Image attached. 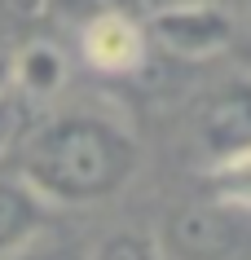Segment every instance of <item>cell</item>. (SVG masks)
<instances>
[{
  "mask_svg": "<svg viewBox=\"0 0 251 260\" xmlns=\"http://www.w3.org/2000/svg\"><path fill=\"white\" fill-rule=\"evenodd\" d=\"M242 71H251V49H247V67H242Z\"/></svg>",
  "mask_w": 251,
  "mask_h": 260,
  "instance_id": "obj_16",
  "label": "cell"
},
{
  "mask_svg": "<svg viewBox=\"0 0 251 260\" xmlns=\"http://www.w3.org/2000/svg\"><path fill=\"white\" fill-rule=\"evenodd\" d=\"M207 199L238 212H251V146L207 164Z\"/></svg>",
  "mask_w": 251,
  "mask_h": 260,
  "instance_id": "obj_8",
  "label": "cell"
},
{
  "mask_svg": "<svg viewBox=\"0 0 251 260\" xmlns=\"http://www.w3.org/2000/svg\"><path fill=\"white\" fill-rule=\"evenodd\" d=\"M167 5H190V0H146V14L150 9H167Z\"/></svg>",
  "mask_w": 251,
  "mask_h": 260,
  "instance_id": "obj_14",
  "label": "cell"
},
{
  "mask_svg": "<svg viewBox=\"0 0 251 260\" xmlns=\"http://www.w3.org/2000/svg\"><path fill=\"white\" fill-rule=\"evenodd\" d=\"M18 137H22V97L0 93V159L18 146Z\"/></svg>",
  "mask_w": 251,
  "mask_h": 260,
  "instance_id": "obj_12",
  "label": "cell"
},
{
  "mask_svg": "<svg viewBox=\"0 0 251 260\" xmlns=\"http://www.w3.org/2000/svg\"><path fill=\"white\" fill-rule=\"evenodd\" d=\"M88 260H163L159 238L141 225H124V230L101 234L97 243L88 247Z\"/></svg>",
  "mask_w": 251,
  "mask_h": 260,
  "instance_id": "obj_10",
  "label": "cell"
},
{
  "mask_svg": "<svg viewBox=\"0 0 251 260\" xmlns=\"http://www.w3.org/2000/svg\"><path fill=\"white\" fill-rule=\"evenodd\" d=\"M0 93H14V88H9V57L0 53Z\"/></svg>",
  "mask_w": 251,
  "mask_h": 260,
  "instance_id": "obj_13",
  "label": "cell"
},
{
  "mask_svg": "<svg viewBox=\"0 0 251 260\" xmlns=\"http://www.w3.org/2000/svg\"><path fill=\"white\" fill-rule=\"evenodd\" d=\"M9 260H88V251L75 247V243H66V238H49V234H44L40 243L22 247V251L9 256Z\"/></svg>",
  "mask_w": 251,
  "mask_h": 260,
  "instance_id": "obj_11",
  "label": "cell"
},
{
  "mask_svg": "<svg viewBox=\"0 0 251 260\" xmlns=\"http://www.w3.org/2000/svg\"><path fill=\"white\" fill-rule=\"evenodd\" d=\"M150 44L181 62H211L234 49L238 40V14L229 0H190V5H167L146 14Z\"/></svg>",
  "mask_w": 251,
  "mask_h": 260,
  "instance_id": "obj_3",
  "label": "cell"
},
{
  "mask_svg": "<svg viewBox=\"0 0 251 260\" xmlns=\"http://www.w3.org/2000/svg\"><path fill=\"white\" fill-rule=\"evenodd\" d=\"M53 225V207L18 177H0V260L18 256L22 247L40 243Z\"/></svg>",
  "mask_w": 251,
  "mask_h": 260,
  "instance_id": "obj_6",
  "label": "cell"
},
{
  "mask_svg": "<svg viewBox=\"0 0 251 260\" xmlns=\"http://www.w3.org/2000/svg\"><path fill=\"white\" fill-rule=\"evenodd\" d=\"M163 260H251V212L216 199L172 207L154 234Z\"/></svg>",
  "mask_w": 251,
  "mask_h": 260,
  "instance_id": "obj_2",
  "label": "cell"
},
{
  "mask_svg": "<svg viewBox=\"0 0 251 260\" xmlns=\"http://www.w3.org/2000/svg\"><path fill=\"white\" fill-rule=\"evenodd\" d=\"M242 5H247V22H251V0H242Z\"/></svg>",
  "mask_w": 251,
  "mask_h": 260,
  "instance_id": "obj_15",
  "label": "cell"
},
{
  "mask_svg": "<svg viewBox=\"0 0 251 260\" xmlns=\"http://www.w3.org/2000/svg\"><path fill=\"white\" fill-rule=\"evenodd\" d=\"M194 137L207 164L251 146V71H238L198 106Z\"/></svg>",
  "mask_w": 251,
  "mask_h": 260,
  "instance_id": "obj_5",
  "label": "cell"
},
{
  "mask_svg": "<svg viewBox=\"0 0 251 260\" xmlns=\"http://www.w3.org/2000/svg\"><path fill=\"white\" fill-rule=\"evenodd\" d=\"M141 141L119 115L70 106L18 137V177L53 207H97L128 190Z\"/></svg>",
  "mask_w": 251,
  "mask_h": 260,
  "instance_id": "obj_1",
  "label": "cell"
},
{
  "mask_svg": "<svg viewBox=\"0 0 251 260\" xmlns=\"http://www.w3.org/2000/svg\"><path fill=\"white\" fill-rule=\"evenodd\" d=\"M44 9H49V18L57 27L80 31L111 14H146V0H44Z\"/></svg>",
  "mask_w": 251,
  "mask_h": 260,
  "instance_id": "obj_9",
  "label": "cell"
},
{
  "mask_svg": "<svg viewBox=\"0 0 251 260\" xmlns=\"http://www.w3.org/2000/svg\"><path fill=\"white\" fill-rule=\"evenodd\" d=\"M75 36V49H80L84 67L106 75V80H132L150 67V27H146V14H111L97 18L88 27L70 31Z\"/></svg>",
  "mask_w": 251,
  "mask_h": 260,
  "instance_id": "obj_4",
  "label": "cell"
},
{
  "mask_svg": "<svg viewBox=\"0 0 251 260\" xmlns=\"http://www.w3.org/2000/svg\"><path fill=\"white\" fill-rule=\"evenodd\" d=\"M70 80V57L53 40H31L9 57V88L22 102H53Z\"/></svg>",
  "mask_w": 251,
  "mask_h": 260,
  "instance_id": "obj_7",
  "label": "cell"
}]
</instances>
